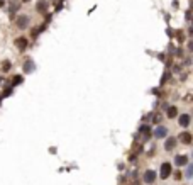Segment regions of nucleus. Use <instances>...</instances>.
Returning <instances> with one entry per match:
<instances>
[{
  "instance_id": "9d476101",
  "label": "nucleus",
  "mask_w": 193,
  "mask_h": 185,
  "mask_svg": "<svg viewBox=\"0 0 193 185\" xmlns=\"http://www.w3.org/2000/svg\"><path fill=\"white\" fill-rule=\"evenodd\" d=\"M180 126H183V127H186V126H190V116L188 114H183V116H180Z\"/></svg>"
},
{
  "instance_id": "0eeeda50",
  "label": "nucleus",
  "mask_w": 193,
  "mask_h": 185,
  "mask_svg": "<svg viewBox=\"0 0 193 185\" xmlns=\"http://www.w3.org/2000/svg\"><path fill=\"white\" fill-rule=\"evenodd\" d=\"M156 137H166V134H168V129L164 126H159V127H156L154 129V132H152Z\"/></svg>"
},
{
  "instance_id": "dca6fc26",
  "label": "nucleus",
  "mask_w": 193,
  "mask_h": 185,
  "mask_svg": "<svg viewBox=\"0 0 193 185\" xmlns=\"http://www.w3.org/2000/svg\"><path fill=\"white\" fill-rule=\"evenodd\" d=\"M141 132H144V134H149V127H147V126H142V127H141Z\"/></svg>"
},
{
  "instance_id": "20e7f679",
  "label": "nucleus",
  "mask_w": 193,
  "mask_h": 185,
  "mask_svg": "<svg viewBox=\"0 0 193 185\" xmlns=\"http://www.w3.org/2000/svg\"><path fill=\"white\" fill-rule=\"evenodd\" d=\"M27 44H29V41H27V37H24V36H21V37H17L16 39V46L21 51H24V49L27 48Z\"/></svg>"
},
{
  "instance_id": "ddd939ff",
  "label": "nucleus",
  "mask_w": 193,
  "mask_h": 185,
  "mask_svg": "<svg viewBox=\"0 0 193 185\" xmlns=\"http://www.w3.org/2000/svg\"><path fill=\"white\" fill-rule=\"evenodd\" d=\"M22 82H24V78H22V75H16V77L12 78V85H21Z\"/></svg>"
},
{
  "instance_id": "6e6552de",
  "label": "nucleus",
  "mask_w": 193,
  "mask_h": 185,
  "mask_svg": "<svg viewBox=\"0 0 193 185\" xmlns=\"http://www.w3.org/2000/svg\"><path fill=\"white\" fill-rule=\"evenodd\" d=\"M175 146H176V139H175V137H168L166 143H164V149H166V151H171Z\"/></svg>"
},
{
  "instance_id": "1a4fd4ad",
  "label": "nucleus",
  "mask_w": 193,
  "mask_h": 185,
  "mask_svg": "<svg viewBox=\"0 0 193 185\" xmlns=\"http://www.w3.org/2000/svg\"><path fill=\"white\" fill-rule=\"evenodd\" d=\"M36 10H37V12H41V14H44V12L47 10V2H44V0H41V2H37Z\"/></svg>"
},
{
  "instance_id": "4468645a",
  "label": "nucleus",
  "mask_w": 193,
  "mask_h": 185,
  "mask_svg": "<svg viewBox=\"0 0 193 185\" xmlns=\"http://www.w3.org/2000/svg\"><path fill=\"white\" fill-rule=\"evenodd\" d=\"M10 68H12V66H10V61H9V59L2 61V70H4V71H9Z\"/></svg>"
},
{
  "instance_id": "6ab92c4d",
  "label": "nucleus",
  "mask_w": 193,
  "mask_h": 185,
  "mask_svg": "<svg viewBox=\"0 0 193 185\" xmlns=\"http://www.w3.org/2000/svg\"><path fill=\"white\" fill-rule=\"evenodd\" d=\"M5 5V0H0V7H4Z\"/></svg>"
},
{
  "instance_id": "412c9836",
  "label": "nucleus",
  "mask_w": 193,
  "mask_h": 185,
  "mask_svg": "<svg viewBox=\"0 0 193 185\" xmlns=\"http://www.w3.org/2000/svg\"><path fill=\"white\" fill-rule=\"evenodd\" d=\"M0 102H2V95H0Z\"/></svg>"
},
{
  "instance_id": "39448f33",
  "label": "nucleus",
  "mask_w": 193,
  "mask_h": 185,
  "mask_svg": "<svg viewBox=\"0 0 193 185\" xmlns=\"http://www.w3.org/2000/svg\"><path fill=\"white\" fill-rule=\"evenodd\" d=\"M156 180V172L154 170H147L146 173H144V182L146 184H152Z\"/></svg>"
},
{
  "instance_id": "f3484780",
  "label": "nucleus",
  "mask_w": 193,
  "mask_h": 185,
  "mask_svg": "<svg viewBox=\"0 0 193 185\" xmlns=\"http://www.w3.org/2000/svg\"><path fill=\"white\" fill-rule=\"evenodd\" d=\"M9 95H12V88H7L5 92H4V97H9Z\"/></svg>"
},
{
  "instance_id": "f8f14e48",
  "label": "nucleus",
  "mask_w": 193,
  "mask_h": 185,
  "mask_svg": "<svg viewBox=\"0 0 193 185\" xmlns=\"http://www.w3.org/2000/svg\"><path fill=\"white\" fill-rule=\"evenodd\" d=\"M32 70H34V63H32V61H26V63H24V71H26V73H31Z\"/></svg>"
},
{
  "instance_id": "f03ea898",
  "label": "nucleus",
  "mask_w": 193,
  "mask_h": 185,
  "mask_svg": "<svg viewBox=\"0 0 193 185\" xmlns=\"http://www.w3.org/2000/svg\"><path fill=\"white\" fill-rule=\"evenodd\" d=\"M16 24H17L19 29H26V27L29 26V17L27 16H19L17 17V21H16Z\"/></svg>"
},
{
  "instance_id": "f257e3e1",
  "label": "nucleus",
  "mask_w": 193,
  "mask_h": 185,
  "mask_svg": "<svg viewBox=\"0 0 193 185\" xmlns=\"http://www.w3.org/2000/svg\"><path fill=\"white\" fill-rule=\"evenodd\" d=\"M171 172H173V170H171V163L164 161V163L161 165V173H159V175H161V178H163V180H166L168 177L171 175Z\"/></svg>"
},
{
  "instance_id": "423d86ee",
  "label": "nucleus",
  "mask_w": 193,
  "mask_h": 185,
  "mask_svg": "<svg viewBox=\"0 0 193 185\" xmlns=\"http://www.w3.org/2000/svg\"><path fill=\"white\" fill-rule=\"evenodd\" d=\"M175 163L178 166H185V165H188V156L186 155H178L176 158H175Z\"/></svg>"
},
{
  "instance_id": "2eb2a0df",
  "label": "nucleus",
  "mask_w": 193,
  "mask_h": 185,
  "mask_svg": "<svg viewBox=\"0 0 193 185\" xmlns=\"http://www.w3.org/2000/svg\"><path fill=\"white\" fill-rule=\"evenodd\" d=\"M192 173H193V166H192V165H188V170H186V177H192Z\"/></svg>"
},
{
  "instance_id": "7ed1b4c3",
  "label": "nucleus",
  "mask_w": 193,
  "mask_h": 185,
  "mask_svg": "<svg viewBox=\"0 0 193 185\" xmlns=\"http://www.w3.org/2000/svg\"><path fill=\"white\" fill-rule=\"evenodd\" d=\"M180 141H181L183 144H192V141H193L192 132H188V131L181 132V134H180Z\"/></svg>"
},
{
  "instance_id": "aec40b11",
  "label": "nucleus",
  "mask_w": 193,
  "mask_h": 185,
  "mask_svg": "<svg viewBox=\"0 0 193 185\" xmlns=\"http://www.w3.org/2000/svg\"><path fill=\"white\" fill-rule=\"evenodd\" d=\"M22 2H31V0H22Z\"/></svg>"
},
{
  "instance_id": "9b49d317",
  "label": "nucleus",
  "mask_w": 193,
  "mask_h": 185,
  "mask_svg": "<svg viewBox=\"0 0 193 185\" xmlns=\"http://www.w3.org/2000/svg\"><path fill=\"white\" fill-rule=\"evenodd\" d=\"M176 116H178V109L175 106H169L168 107V117H169V119H175Z\"/></svg>"
},
{
  "instance_id": "4be33fe9",
  "label": "nucleus",
  "mask_w": 193,
  "mask_h": 185,
  "mask_svg": "<svg viewBox=\"0 0 193 185\" xmlns=\"http://www.w3.org/2000/svg\"><path fill=\"white\" fill-rule=\"evenodd\" d=\"M0 80H2V78H0Z\"/></svg>"
},
{
  "instance_id": "a211bd4d",
  "label": "nucleus",
  "mask_w": 193,
  "mask_h": 185,
  "mask_svg": "<svg viewBox=\"0 0 193 185\" xmlns=\"http://www.w3.org/2000/svg\"><path fill=\"white\" fill-rule=\"evenodd\" d=\"M181 172H176V173H175V178H176V180H180V178H181Z\"/></svg>"
}]
</instances>
